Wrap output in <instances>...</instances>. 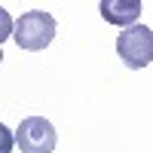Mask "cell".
<instances>
[{"label":"cell","instance_id":"2","mask_svg":"<svg viewBox=\"0 0 153 153\" xmlns=\"http://www.w3.org/2000/svg\"><path fill=\"white\" fill-rule=\"evenodd\" d=\"M117 52L126 68L141 71L153 61V31L147 25H132L117 37Z\"/></svg>","mask_w":153,"mask_h":153},{"label":"cell","instance_id":"1","mask_svg":"<svg viewBox=\"0 0 153 153\" xmlns=\"http://www.w3.org/2000/svg\"><path fill=\"white\" fill-rule=\"evenodd\" d=\"M12 37H16V43L22 49H28V52H40L52 43L55 37V19L49 16V12L37 9V12H25V16L12 25Z\"/></svg>","mask_w":153,"mask_h":153},{"label":"cell","instance_id":"3","mask_svg":"<svg viewBox=\"0 0 153 153\" xmlns=\"http://www.w3.org/2000/svg\"><path fill=\"white\" fill-rule=\"evenodd\" d=\"M55 129L43 117H28L16 129V144L22 153H52L55 150Z\"/></svg>","mask_w":153,"mask_h":153},{"label":"cell","instance_id":"4","mask_svg":"<svg viewBox=\"0 0 153 153\" xmlns=\"http://www.w3.org/2000/svg\"><path fill=\"white\" fill-rule=\"evenodd\" d=\"M98 9L110 25H126V28H132V22H138V16H141L138 0H101Z\"/></svg>","mask_w":153,"mask_h":153}]
</instances>
